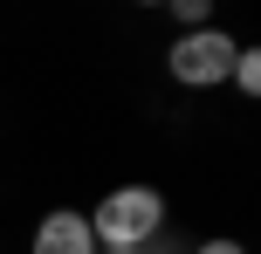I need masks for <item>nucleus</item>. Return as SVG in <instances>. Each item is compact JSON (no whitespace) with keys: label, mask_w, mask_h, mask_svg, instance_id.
I'll use <instances>...</instances> for the list:
<instances>
[{"label":"nucleus","mask_w":261,"mask_h":254,"mask_svg":"<svg viewBox=\"0 0 261 254\" xmlns=\"http://www.w3.org/2000/svg\"><path fill=\"white\" fill-rule=\"evenodd\" d=\"M28 254H96V234H90V220H83L76 206H55V213L35 227Z\"/></svg>","instance_id":"7ed1b4c3"},{"label":"nucleus","mask_w":261,"mask_h":254,"mask_svg":"<svg viewBox=\"0 0 261 254\" xmlns=\"http://www.w3.org/2000/svg\"><path fill=\"white\" fill-rule=\"evenodd\" d=\"M227 76H234L241 96H254L261 90V48H234V69H227Z\"/></svg>","instance_id":"20e7f679"},{"label":"nucleus","mask_w":261,"mask_h":254,"mask_svg":"<svg viewBox=\"0 0 261 254\" xmlns=\"http://www.w3.org/2000/svg\"><path fill=\"white\" fill-rule=\"evenodd\" d=\"M96 254H103V247H96Z\"/></svg>","instance_id":"0eeeda50"},{"label":"nucleus","mask_w":261,"mask_h":254,"mask_svg":"<svg viewBox=\"0 0 261 254\" xmlns=\"http://www.w3.org/2000/svg\"><path fill=\"white\" fill-rule=\"evenodd\" d=\"M234 48L241 41L227 35V27H193V35H179L165 48V69L186 90H213V82H227V69H234Z\"/></svg>","instance_id":"f03ea898"},{"label":"nucleus","mask_w":261,"mask_h":254,"mask_svg":"<svg viewBox=\"0 0 261 254\" xmlns=\"http://www.w3.org/2000/svg\"><path fill=\"white\" fill-rule=\"evenodd\" d=\"M193 254H248V247H241V241H199Z\"/></svg>","instance_id":"423d86ee"},{"label":"nucleus","mask_w":261,"mask_h":254,"mask_svg":"<svg viewBox=\"0 0 261 254\" xmlns=\"http://www.w3.org/2000/svg\"><path fill=\"white\" fill-rule=\"evenodd\" d=\"M172 14H179L186 35H193V27H213V7H206V0H172Z\"/></svg>","instance_id":"39448f33"},{"label":"nucleus","mask_w":261,"mask_h":254,"mask_svg":"<svg viewBox=\"0 0 261 254\" xmlns=\"http://www.w3.org/2000/svg\"><path fill=\"white\" fill-rule=\"evenodd\" d=\"M103 254H144L165 234V192L158 186H110L96 200V213H83Z\"/></svg>","instance_id":"f257e3e1"}]
</instances>
